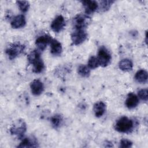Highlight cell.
Listing matches in <instances>:
<instances>
[{
    "instance_id": "obj_21",
    "label": "cell",
    "mask_w": 148,
    "mask_h": 148,
    "mask_svg": "<svg viewBox=\"0 0 148 148\" xmlns=\"http://www.w3.org/2000/svg\"><path fill=\"white\" fill-rule=\"evenodd\" d=\"M77 72L79 75L84 77H87L90 75V69L88 66L80 65L77 68Z\"/></svg>"
},
{
    "instance_id": "obj_20",
    "label": "cell",
    "mask_w": 148,
    "mask_h": 148,
    "mask_svg": "<svg viewBox=\"0 0 148 148\" xmlns=\"http://www.w3.org/2000/svg\"><path fill=\"white\" fill-rule=\"evenodd\" d=\"M40 58V54L38 50H34L32 51L27 57L28 61L29 64H32L35 61Z\"/></svg>"
},
{
    "instance_id": "obj_17",
    "label": "cell",
    "mask_w": 148,
    "mask_h": 148,
    "mask_svg": "<svg viewBox=\"0 0 148 148\" xmlns=\"http://www.w3.org/2000/svg\"><path fill=\"white\" fill-rule=\"evenodd\" d=\"M148 75L146 71L144 69L139 70L135 75V79L138 83H145L147 81Z\"/></svg>"
},
{
    "instance_id": "obj_25",
    "label": "cell",
    "mask_w": 148,
    "mask_h": 148,
    "mask_svg": "<svg viewBox=\"0 0 148 148\" xmlns=\"http://www.w3.org/2000/svg\"><path fill=\"white\" fill-rule=\"evenodd\" d=\"M147 93L148 90L147 88H143L140 90L138 92V95L140 99L143 101H147L148 97H147Z\"/></svg>"
},
{
    "instance_id": "obj_15",
    "label": "cell",
    "mask_w": 148,
    "mask_h": 148,
    "mask_svg": "<svg viewBox=\"0 0 148 148\" xmlns=\"http://www.w3.org/2000/svg\"><path fill=\"white\" fill-rule=\"evenodd\" d=\"M38 147V142L35 138H24L21 143L17 146V147Z\"/></svg>"
},
{
    "instance_id": "obj_7",
    "label": "cell",
    "mask_w": 148,
    "mask_h": 148,
    "mask_svg": "<svg viewBox=\"0 0 148 148\" xmlns=\"http://www.w3.org/2000/svg\"><path fill=\"white\" fill-rule=\"evenodd\" d=\"M65 25V21L64 17L59 15L57 16L51 24V28L55 32H60Z\"/></svg>"
},
{
    "instance_id": "obj_23",
    "label": "cell",
    "mask_w": 148,
    "mask_h": 148,
    "mask_svg": "<svg viewBox=\"0 0 148 148\" xmlns=\"http://www.w3.org/2000/svg\"><path fill=\"white\" fill-rule=\"evenodd\" d=\"M16 3L20 9V10L23 13H25L28 11L29 8V3L27 1H17Z\"/></svg>"
},
{
    "instance_id": "obj_2",
    "label": "cell",
    "mask_w": 148,
    "mask_h": 148,
    "mask_svg": "<svg viewBox=\"0 0 148 148\" xmlns=\"http://www.w3.org/2000/svg\"><path fill=\"white\" fill-rule=\"evenodd\" d=\"M25 47L24 45L20 43H14L11 44L6 48L5 53L10 60H13L23 53Z\"/></svg>"
},
{
    "instance_id": "obj_5",
    "label": "cell",
    "mask_w": 148,
    "mask_h": 148,
    "mask_svg": "<svg viewBox=\"0 0 148 148\" xmlns=\"http://www.w3.org/2000/svg\"><path fill=\"white\" fill-rule=\"evenodd\" d=\"M87 38V34L84 29H76L71 34V40L75 45H79L84 42Z\"/></svg>"
},
{
    "instance_id": "obj_4",
    "label": "cell",
    "mask_w": 148,
    "mask_h": 148,
    "mask_svg": "<svg viewBox=\"0 0 148 148\" xmlns=\"http://www.w3.org/2000/svg\"><path fill=\"white\" fill-rule=\"evenodd\" d=\"M97 59L99 65L102 67H105L110 63L112 57L110 52L105 46H101L98 51Z\"/></svg>"
},
{
    "instance_id": "obj_19",
    "label": "cell",
    "mask_w": 148,
    "mask_h": 148,
    "mask_svg": "<svg viewBox=\"0 0 148 148\" xmlns=\"http://www.w3.org/2000/svg\"><path fill=\"white\" fill-rule=\"evenodd\" d=\"M62 116L60 114H56L51 118V123L54 128H58L62 124Z\"/></svg>"
},
{
    "instance_id": "obj_14",
    "label": "cell",
    "mask_w": 148,
    "mask_h": 148,
    "mask_svg": "<svg viewBox=\"0 0 148 148\" xmlns=\"http://www.w3.org/2000/svg\"><path fill=\"white\" fill-rule=\"evenodd\" d=\"M106 106L102 101H98L96 102L93 106V110L95 116L97 117H101L103 115L106 111Z\"/></svg>"
},
{
    "instance_id": "obj_16",
    "label": "cell",
    "mask_w": 148,
    "mask_h": 148,
    "mask_svg": "<svg viewBox=\"0 0 148 148\" xmlns=\"http://www.w3.org/2000/svg\"><path fill=\"white\" fill-rule=\"evenodd\" d=\"M119 68L123 71H130L133 68V63L128 58L121 60L119 63Z\"/></svg>"
},
{
    "instance_id": "obj_24",
    "label": "cell",
    "mask_w": 148,
    "mask_h": 148,
    "mask_svg": "<svg viewBox=\"0 0 148 148\" xmlns=\"http://www.w3.org/2000/svg\"><path fill=\"white\" fill-rule=\"evenodd\" d=\"M87 66L90 69H95L99 66V64L97 57L94 56H91L88 61Z\"/></svg>"
},
{
    "instance_id": "obj_12",
    "label": "cell",
    "mask_w": 148,
    "mask_h": 148,
    "mask_svg": "<svg viewBox=\"0 0 148 148\" xmlns=\"http://www.w3.org/2000/svg\"><path fill=\"white\" fill-rule=\"evenodd\" d=\"M62 51V47L61 43L56 39H53L50 43L51 54L55 56H60Z\"/></svg>"
},
{
    "instance_id": "obj_8",
    "label": "cell",
    "mask_w": 148,
    "mask_h": 148,
    "mask_svg": "<svg viewBox=\"0 0 148 148\" xmlns=\"http://www.w3.org/2000/svg\"><path fill=\"white\" fill-rule=\"evenodd\" d=\"M53 39L49 35H44L39 36L35 40V45L38 49L43 51L47 47V45L51 43Z\"/></svg>"
},
{
    "instance_id": "obj_9",
    "label": "cell",
    "mask_w": 148,
    "mask_h": 148,
    "mask_svg": "<svg viewBox=\"0 0 148 148\" xmlns=\"http://www.w3.org/2000/svg\"><path fill=\"white\" fill-rule=\"evenodd\" d=\"M81 2L84 8L85 13L87 15L93 13L98 8V3L95 1L86 0L82 1Z\"/></svg>"
},
{
    "instance_id": "obj_26",
    "label": "cell",
    "mask_w": 148,
    "mask_h": 148,
    "mask_svg": "<svg viewBox=\"0 0 148 148\" xmlns=\"http://www.w3.org/2000/svg\"><path fill=\"white\" fill-rule=\"evenodd\" d=\"M132 146V142L128 139H123L120 142V147L121 148H128L131 147Z\"/></svg>"
},
{
    "instance_id": "obj_11",
    "label": "cell",
    "mask_w": 148,
    "mask_h": 148,
    "mask_svg": "<svg viewBox=\"0 0 148 148\" xmlns=\"http://www.w3.org/2000/svg\"><path fill=\"white\" fill-rule=\"evenodd\" d=\"M25 17L23 14H19L15 16L10 22L12 27L14 29L22 28L25 26Z\"/></svg>"
},
{
    "instance_id": "obj_22",
    "label": "cell",
    "mask_w": 148,
    "mask_h": 148,
    "mask_svg": "<svg viewBox=\"0 0 148 148\" xmlns=\"http://www.w3.org/2000/svg\"><path fill=\"white\" fill-rule=\"evenodd\" d=\"M114 1L110 0H104L100 1L99 3V10L101 12H106L108 10L113 3H114Z\"/></svg>"
},
{
    "instance_id": "obj_3",
    "label": "cell",
    "mask_w": 148,
    "mask_h": 148,
    "mask_svg": "<svg viewBox=\"0 0 148 148\" xmlns=\"http://www.w3.org/2000/svg\"><path fill=\"white\" fill-rule=\"evenodd\" d=\"M90 17L87 14H78L73 19V25L76 29H84L90 23Z\"/></svg>"
},
{
    "instance_id": "obj_6",
    "label": "cell",
    "mask_w": 148,
    "mask_h": 148,
    "mask_svg": "<svg viewBox=\"0 0 148 148\" xmlns=\"http://www.w3.org/2000/svg\"><path fill=\"white\" fill-rule=\"evenodd\" d=\"M27 130L25 123L23 121L18 122V125H14L10 129V132L12 135L17 136L18 138L21 139Z\"/></svg>"
},
{
    "instance_id": "obj_1",
    "label": "cell",
    "mask_w": 148,
    "mask_h": 148,
    "mask_svg": "<svg viewBox=\"0 0 148 148\" xmlns=\"http://www.w3.org/2000/svg\"><path fill=\"white\" fill-rule=\"evenodd\" d=\"M134 123L132 120L126 116H123L118 119L115 124V130L121 133H129L134 128Z\"/></svg>"
},
{
    "instance_id": "obj_13",
    "label": "cell",
    "mask_w": 148,
    "mask_h": 148,
    "mask_svg": "<svg viewBox=\"0 0 148 148\" xmlns=\"http://www.w3.org/2000/svg\"><path fill=\"white\" fill-rule=\"evenodd\" d=\"M139 103V99L137 95L134 93H129L125 100V105L128 109L135 108Z\"/></svg>"
},
{
    "instance_id": "obj_18",
    "label": "cell",
    "mask_w": 148,
    "mask_h": 148,
    "mask_svg": "<svg viewBox=\"0 0 148 148\" xmlns=\"http://www.w3.org/2000/svg\"><path fill=\"white\" fill-rule=\"evenodd\" d=\"M32 65H33V72L36 73L42 72L45 69V64L41 58L35 61Z\"/></svg>"
},
{
    "instance_id": "obj_10",
    "label": "cell",
    "mask_w": 148,
    "mask_h": 148,
    "mask_svg": "<svg viewBox=\"0 0 148 148\" xmlns=\"http://www.w3.org/2000/svg\"><path fill=\"white\" fill-rule=\"evenodd\" d=\"M30 88L32 94L35 95H40L44 90L43 84L39 79L34 80L31 83Z\"/></svg>"
}]
</instances>
